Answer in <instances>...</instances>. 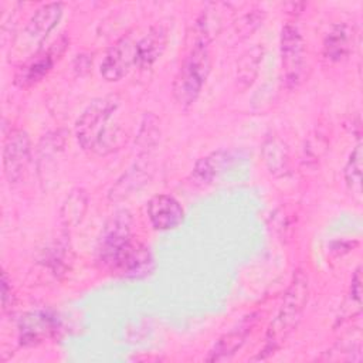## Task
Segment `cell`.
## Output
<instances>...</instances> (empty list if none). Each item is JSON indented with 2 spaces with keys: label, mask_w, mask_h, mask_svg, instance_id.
I'll use <instances>...</instances> for the list:
<instances>
[{
  "label": "cell",
  "mask_w": 363,
  "mask_h": 363,
  "mask_svg": "<svg viewBox=\"0 0 363 363\" xmlns=\"http://www.w3.org/2000/svg\"><path fill=\"white\" fill-rule=\"evenodd\" d=\"M119 108L116 95H105L94 99L79 115L75 123V136L82 149L106 156L119 149L126 133L112 119Z\"/></svg>",
  "instance_id": "cell-1"
},
{
  "label": "cell",
  "mask_w": 363,
  "mask_h": 363,
  "mask_svg": "<svg viewBox=\"0 0 363 363\" xmlns=\"http://www.w3.org/2000/svg\"><path fill=\"white\" fill-rule=\"evenodd\" d=\"M308 295H309L308 277L303 271H298L294 275L284 295V299L277 316L274 318V320L271 322L267 330L264 349L255 357V360L267 359L268 356L275 353L282 346V343L289 337V335L296 329L298 323L302 319L303 311L306 308Z\"/></svg>",
  "instance_id": "cell-2"
},
{
  "label": "cell",
  "mask_w": 363,
  "mask_h": 363,
  "mask_svg": "<svg viewBox=\"0 0 363 363\" xmlns=\"http://www.w3.org/2000/svg\"><path fill=\"white\" fill-rule=\"evenodd\" d=\"M211 71V57L208 45L194 43L184 57L177 74L174 75L172 91L173 98L180 106H190L200 96L203 86Z\"/></svg>",
  "instance_id": "cell-3"
},
{
  "label": "cell",
  "mask_w": 363,
  "mask_h": 363,
  "mask_svg": "<svg viewBox=\"0 0 363 363\" xmlns=\"http://www.w3.org/2000/svg\"><path fill=\"white\" fill-rule=\"evenodd\" d=\"M132 217L126 210H119L106 221L96 248V259L102 267L111 269L122 252L132 244Z\"/></svg>",
  "instance_id": "cell-4"
},
{
  "label": "cell",
  "mask_w": 363,
  "mask_h": 363,
  "mask_svg": "<svg viewBox=\"0 0 363 363\" xmlns=\"http://www.w3.org/2000/svg\"><path fill=\"white\" fill-rule=\"evenodd\" d=\"M68 47V38L61 35L48 48L38 50L33 57H30L16 72L14 82L21 88H28L38 81H41L54 67V64L61 58Z\"/></svg>",
  "instance_id": "cell-5"
},
{
  "label": "cell",
  "mask_w": 363,
  "mask_h": 363,
  "mask_svg": "<svg viewBox=\"0 0 363 363\" xmlns=\"http://www.w3.org/2000/svg\"><path fill=\"white\" fill-rule=\"evenodd\" d=\"M281 60L286 86H298L305 72V43L292 24H286L281 31Z\"/></svg>",
  "instance_id": "cell-6"
},
{
  "label": "cell",
  "mask_w": 363,
  "mask_h": 363,
  "mask_svg": "<svg viewBox=\"0 0 363 363\" xmlns=\"http://www.w3.org/2000/svg\"><path fill=\"white\" fill-rule=\"evenodd\" d=\"M31 155V143L27 132L13 129L4 140L3 146V170L9 183H18L28 167Z\"/></svg>",
  "instance_id": "cell-7"
},
{
  "label": "cell",
  "mask_w": 363,
  "mask_h": 363,
  "mask_svg": "<svg viewBox=\"0 0 363 363\" xmlns=\"http://www.w3.org/2000/svg\"><path fill=\"white\" fill-rule=\"evenodd\" d=\"M136 44L138 40H135L133 34L128 33L109 47L99 67L104 79L109 82L119 81L136 65Z\"/></svg>",
  "instance_id": "cell-8"
},
{
  "label": "cell",
  "mask_w": 363,
  "mask_h": 363,
  "mask_svg": "<svg viewBox=\"0 0 363 363\" xmlns=\"http://www.w3.org/2000/svg\"><path fill=\"white\" fill-rule=\"evenodd\" d=\"M60 320L47 311L28 312L18 322L20 342L23 345H37L52 337L60 330Z\"/></svg>",
  "instance_id": "cell-9"
},
{
  "label": "cell",
  "mask_w": 363,
  "mask_h": 363,
  "mask_svg": "<svg viewBox=\"0 0 363 363\" xmlns=\"http://www.w3.org/2000/svg\"><path fill=\"white\" fill-rule=\"evenodd\" d=\"M109 271L122 278H145L153 271V257L147 247L132 241Z\"/></svg>",
  "instance_id": "cell-10"
},
{
  "label": "cell",
  "mask_w": 363,
  "mask_h": 363,
  "mask_svg": "<svg viewBox=\"0 0 363 363\" xmlns=\"http://www.w3.org/2000/svg\"><path fill=\"white\" fill-rule=\"evenodd\" d=\"M146 213L150 224L156 230H173L184 220V211L180 203L169 194L153 196L146 206Z\"/></svg>",
  "instance_id": "cell-11"
},
{
  "label": "cell",
  "mask_w": 363,
  "mask_h": 363,
  "mask_svg": "<svg viewBox=\"0 0 363 363\" xmlns=\"http://www.w3.org/2000/svg\"><path fill=\"white\" fill-rule=\"evenodd\" d=\"M62 10V3H47L34 11L24 30L30 45H40L48 37V34L60 23Z\"/></svg>",
  "instance_id": "cell-12"
},
{
  "label": "cell",
  "mask_w": 363,
  "mask_h": 363,
  "mask_svg": "<svg viewBox=\"0 0 363 363\" xmlns=\"http://www.w3.org/2000/svg\"><path fill=\"white\" fill-rule=\"evenodd\" d=\"M257 322V313L247 315L244 319H241L231 330L224 333L217 343L213 346V349L208 352V356L206 360L208 362H224L228 360L235 354V352L244 345L247 336L250 335L252 326Z\"/></svg>",
  "instance_id": "cell-13"
},
{
  "label": "cell",
  "mask_w": 363,
  "mask_h": 363,
  "mask_svg": "<svg viewBox=\"0 0 363 363\" xmlns=\"http://www.w3.org/2000/svg\"><path fill=\"white\" fill-rule=\"evenodd\" d=\"M169 41L167 28L157 23L153 24L136 44V67L140 69L150 68L163 54Z\"/></svg>",
  "instance_id": "cell-14"
},
{
  "label": "cell",
  "mask_w": 363,
  "mask_h": 363,
  "mask_svg": "<svg viewBox=\"0 0 363 363\" xmlns=\"http://www.w3.org/2000/svg\"><path fill=\"white\" fill-rule=\"evenodd\" d=\"M354 44V31L345 23L335 24L323 40V55L333 62L345 60Z\"/></svg>",
  "instance_id": "cell-15"
},
{
  "label": "cell",
  "mask_w": 363,
  "mask_h": 363,
  "mask_svg": "<svg viewBox=\"0 0 363 363\" xmlns=\"http://www.w3.org/2000/svg\"><path fill=\"white\" fill-rule=\"evenodd\" d=\"M221 10H218V4L210 3L206 6V9L201 11L196 21V41L204 45H208L220 33L223 26V18L220 14Z\"/></svg>",
  "instance_id": "cell-16"
},
{
  "label": "cell",
  "mask_w": 363,
  "mask_h": 363,
  "mask_svg": "<svg viewBox=\"0 0 363 363\" xmlns=\"http://www.w3.org/2000/svg\"><path fill=\"white\" fill-rule=\"evenodd\" d=\"M262 57H264L262 45H254L241 55L237 65V77H235L237 86L241 91L251 86V84L257 78Z\"/></svg>",
  "instance_id": "cell-17"
},
{
  "label": "cell",
  "mask_w": 363,
  "mask_h": 363,
  "mask_svg": "<svg viewBox=\"0 0 363 363\" xmlns=\"http://www.w3.org/2000/svg\"><path fill=\"white\" fill-rule=\"evenodd\" d=\"M86 203H88V196H86L85 190H82V189L72 190L62 204V208L60 213L61 221L68 227L77 225L85 214Z\"/></svg>",
  "instance_id": "cell-18"
},
{
  "label": "cell",
  "mask_w": 363,
  "mask_h": 363,
  "mask_svg": "<svg viewBox=\"0 0 363 363\" xmlns=\"http://www.w3.org/2000/svg\"><path fill=\"white\" fill-rule=\"evenodd\" d=\"M264 157L272 174L282 176L288 170V150L279 139H268L264 143Z\"/></svg>",
  "instance_id": "cell-19"
},
{
  "label": "cell",
  "mask_w": 363,
  "mask_h": 363,
  "mask_svg": "<svg viewBox=\"0 0 363 363\" xmlns=\"http://www.w3.org/2000/svg\"><path fill=\"white\" fill-rule=\"evenodd\" d=\"M143 170L145 169H132L123 174L122 179H119L118 183L111 189L109 199L115 201L126 199L129 194H132L133 190H138L140 186H143L147 179V174Z\"/></svg>",
  "instance_id": "cell-20"
},
{
  "label": "cell",
  "mask_w": 363,
  "mask_h": 363,
  "mask_svg": "<svg viewBox=\"0 0 363 363\" xmlns=\"http://www.w3.org/2000/svg\"><path fill=\"white\" fill-rule=\"evenodd\" d=\"M159 135H160V130L157 126V119L153 115H146L136 138L138 153L147 155L156 146L159 140Z\"/></svg>",
  "instance_id": "cell-21"
},
{
  "label": "cell",
  "mask_w": 363,
  "mask_h": 363,
  "mask_svg": "<svg viewBox=\"0 0 363 363\" xmlns=\"http://www.w3.org/2000/svg\"><path fill=\"white\" fill-rule=\"evenodd\" d=\"M362 159H363L362 143H357L352 150L345 166L346 184L356 194L362 193Z\"/></svg>",
  "instance_id": "cell-22"
},
{
  "label": "cell",
  "mask_w": 363,
  "mask_h": 363,
  "mask_svg": "<svg viewBox=\"0 0 363 363\" xmlns=\"http://www.w3.org/2000/svg\"><path fill=\"white\" fill-rule=\"evenodd\" d=\"M220 153H214L211 156L203 157L201 160L197 162L194 167V174L197 179L201 182H210L216 176V169L220 163Z\"/></svg>",
  "instance_id": "cell-23"
},
{
  "label": "cell",
  "mask_w": 363,
  "mask_h": 363,
  "mask_svg": "<svg viewBox=\"0 0 363 363\" xmlns=\"http://www.w3.org/2000/svg\"><path fill=\"white\" fill-rule=\"evenodd\" d=\"M262 21V14L259 13V10H254L250 11L247 14H244L237 23H235V33L241 37H245L248 34H251Z\"/></svg>",
  "instance_id": "cell-24"
},
{
  "label": "cell",
  "mask_w": 363,
  "mask_h": 363,
  "mask_svg": "<svg viewBox=\"0 0 363 363\" xmlns=\"http://www.w3.org/2000/svg\"><path fill=\"white\" fill-rule=\"evenodd\" d=\"M350 298H352V301H354L356 306L360 308V303H362V269H360V267L356 268V271L352 277Z\"/></svg>",
  "instance_id": "cell-25"
},
{
  "label": "cell",
  "mask_w": 363,
  "mask_h": 363,
  "mask_svg": "<svg viewBox=\"0 0 363 363\" xmlns=\"http://www.w3.org/2000/svg\"><path fill=\"white\" fill-rule=\"evenodd\" d=\"M11 296V286L9 285V279H7V275L6 272L1 274V305H3V309L7 308V298Z\"/></svg>",
  "instance_id": "cell-26"
}]
</instances>
